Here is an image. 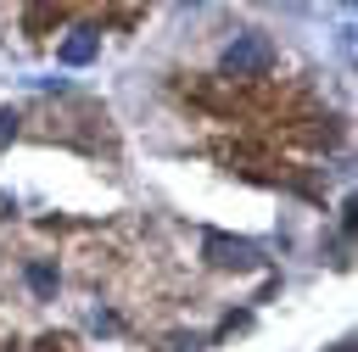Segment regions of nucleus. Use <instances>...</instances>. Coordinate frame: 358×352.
I'll return each instance as SVG.
<instances>
[{"label":"nucleus","instance_id":"nucleus-1","mask_svg":"<svg viewBox=\"0 0 358 352\" xmlns=\"http://www.w3.org/2000/svg\"><path fill=\"white\" fill-rule=\"evenodd\" d=\"M268 61H274V50H268V39H263V34H241V39L224 50V73H235V78L263 73Z\"/></svg>","mask_w":358,"mask_h":352},{"label":"nucleus","instance_id":"nucleus-2","mask_svg":"<svg viewBox=\"0 0 358 352\" xmlns=\"http://www.w3.org/2000/svg\"><path fill=\"white\" fill-rule=\"evenodd\" d=\"M95 50H101V34H73V39H62V61H67V67L95 61Z\"/></svg>","mask_w":358,"mask_h":352},{"label":"nucleus","instance_id":"nucleus-3","mask_svg":"<svg viewBox=\"0 0 358 352\" xmlns=\"http://www.w3.org/2000/svg\"><path fill=\"white\" fill-rule=\"evenodd\" d=\"M28 291L34 296H56V268L50 263H28Z\"/></svg>","mask_w":358,"mask_h":352},{"label":"nucleus","instance_id":"nucleus-4","mask_svg":"<svg viewBox=\"0 0 358 352\" xmlns=\"http://www.w3.org/2000/svg\"><path fill=\"white\" fill-rule=\"evenodd\" d=\"M207 246H213V251H224L218 263H252V246H246V240H218V235H213Z\"/></svg>","mask_w":358,"mask_h":352},{"label":"nucleus","instance_id":"nucleus-5","mask_svg":"<svg viewBox=\"0 0 358 352\" xmlns=\"http://www.w3.org/2000/svg\"><path fill=\"white\" fill-rule=\"evenodd\" d=\"M11 123H17V117H11V112H0V140L11 134Z\"/></svg>","mask_w":358,"mask_h":352}]
</instances>
